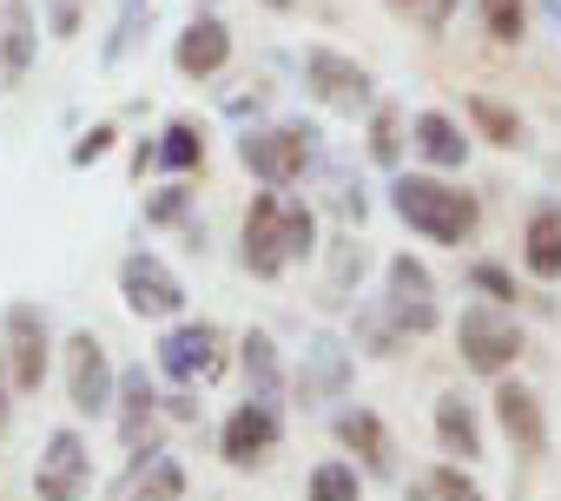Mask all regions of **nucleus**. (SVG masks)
I'll list each match as a JSON object with an SVG mask.
<instances>
[{
    "instance_id": "obj_22",
    "label": "nucleus",
    "mask_w": 561,
    "mask_h": 501,
    "mask_svg": "<svg viewBox=\"0 0 561 501\" xmlns=\"http://www.w3.org/2000/svg\"><path fill=\"white\" fill-rule=\"evenodd\" d=\"M185 494V468H179V455H133V494L126 501H179Z\"/></svg>"
},
{
    "instance_id": "obj_24",
    "label": "nucleus",
    "mask_w": 561,
    "mask_h": 501,
    "mask_svg": "<svg viewBox=\"0 0 561 501\" xmlns=\"http://www.w3.org/2000/svg\"><path fill=\"white\" fill-rule=\"evenodd\" d=\"M159 165L165 172H198L205 165V126L198 119H172L159 132Z\"/></svg>"
},
{
    "instance_id": "obj_3",
    "label": "nucleus",
    "mask_w": 561,
    "mask_h": 501,
    "mask_svg": "<svg viewBox=\"0 0 561 501\" xmlns=\"http://www.w3.org/2000/svg\"><path fill=\"white\" fill-rule=\"evenodd\" d=\"M311 159H318V126H305V119H291V126H257V132L238 139V165L257 185H277V191L298 185L311 172Z\"/></svg>"
},
{
    "instance_id": "obj_31",
    "label": "nucleus",
    "mask_w": 561,
    "mask_h": 501,
    "mask_svg": "<svg viewBox=\"0 0 561 501\" xmlns=\"http://www.w3.org/2000/svg\"><path fill=\"white\" fill-rule=\"evenodd\" d=\"M469 284L489 298V304H515V278L502 265H469Z\"/></svg>"
},
{
    "instance_id": "obj_6",
    "label": "nucleus",
    "mask_w": 561,
    "mask_h": 501,
    "mask_svg": "<svg viewBox=\"0 0 561 501\" xmlns=\"http://www.w3.org/2000/svg\"><path fill=\"white\" fill-rule=\"evenodd\" d=\"M305 86H311V100L318 106H331V113H370L377 106V93H370V73L351 60V54H337V47H311L305 54Z\"/></svg>"
},
{
    "instance_id": "obj_12",
    "label": "nucleus",
    "mask_w": 561,
    "mask_h": 501,
    "mask_svg": "<svg viewBox=\"0 0 561 501\" xmlns=\"http://www.w3.org/2000/svg\"><path fill=\"white\" fill-rule=\"evenodd\" d=\"M87 488H93V455H87L80 429H54L47 455L34 468V494L41 501H87Z\"/></svg>"
},
{
    "instance_id": "obj_34",
    "label": "nucleus",
    "mask_w": 561,
    "mask_h": 501,
    "mask_svg": "<svg viewBox=\"0 0 561 501\" xmlns=\"http://www.w3.org/2000/svg\"><path fill=\"white\" fill-rule=\"evenodd\" d=\"M47 8H54V14H47L54 40H73V34H80V0H47Z\"/></svg>"
},
{
    "instance_id": "obj_13",
    "label": "nucleus",
    "mask_w": 561,
    "mask_h": 501,
    "mask_svg": "<svg viewBox=\"0 0 561 501\" xmlns=\"http://www.w3.org/2000/svg\"><path fill=\"white\" fill-rule=\"evenodd\" d=\"M159 389H152V376H146V363H133V370H119V396H113V422H119V442H126V455H152V435H159Z\"/></svg>"
},
{
    "instance_id": "obj_29",
    "label": "nucleus",
    "mask_w": 561,
    "mask_h": 501,
    "mask_svg": "<svg viewBox=\"0 0 561 501\" xmlns=\"http://www.w3.org/2000/svg\"><path fill=\"white\" fill-rule=\"evenodd\" d=\"M370 159L397 165L403 159V113L397 106H370Z\"/></svg>"
},
{
    "instance_id": "obj_35",
    "label": "nucleus",
    "mask_w": 561,
    "mask_h": 501,
    "mask_svg": "<svg viewBox=\"0 0 561 501\" xmlns=\"http://www.w3.org/2000/svg\"><path fill=\"white\" fill-rule=\"evenodd\" d=\"M449 14H456V0H430V8H423V27H430V34H443V27H449Z\"/></svg>"
},
{
    "instance_id": "obj_38",
    "label": "nucleus",
    "mask_w": 561,
    "mask_h": 501,
    "mask_svg": "<svg viewBox=\"0 0 561 501\" xmlns=\"http://www.w3.org/2000/svg\"><path fill=\"white\" fill-rule=\"evenodd\" d=\"M383 8H397V14H423L430 0H383Z\"/></svg>"
},
{
    "instance_id": "obj_15",
    "label": "nucleus",
    "mask_w": 561,
    "mask_h": 501,
    "mask_svg": "<svg viewBox=\"0 0 561 501\" xmlns=\"http://www.w3.org/2000/svg\"><path fill=\"white\" fill-rule=\"evenodd\" d=\"M344 383H351V350L337 337H311L305 370H298V396L305 403H331V396H344Z\"/></svg>"
},
{
    "instance_id": "obj_18",
    "label": "nucleus",
    "mask_w": 561,
    "mask_h": 501,
    "mask_svg": "<svg viewBox=\"0 0 561 501\" xmlns=\"http://www.w3.org/2000/svg\"><path fill=\"white\" fill-rule=\"evenodd\" d=\"M34 47H41V34H34V8H27V0H0V73H8V86L27 80Z\"/></svg>"
},
{
    "instance_id": "obj_7",
    "label": "nucleus",
    "mask_w": 561,
    "mask_h": 501,
    "mask_svg": "<svg viewBox=\"0 0 561 501\" xmlns=\"http://www.w3.org/2000/svg\"><path fill=\"white\" fill-rule=\"evenodd\" d=\"M159 370L172 383H218L225 376V330L218 324H172L159 337Z\"/></svg>"
},
{
    "instance_id": "obj_20",
    "label": "nucleus",
    "mask_w": 561,
    "mask_h": 501,
    "mask_svg": "<svg viewBox=\"0 0 561 501\" xmlns=\"http://www.w3.org/2000/svg\"><path fill=\"white\" fill-rule=\"evenodd\" d=\"M410 132H416L410 145H416L430 165H443V172H456V165L469 159V139H462V126H456L449 113H416V119H410Z\"/></svg>"
},
{
    "instance_id": "obj_28",
    "label": "nucleus",
    "mask_w": 561,
    "mask_h": 501,
    "mask_svg": "<svg viewBox=\"0 0 561 501\" xmlns=\"http://www.w3.org/2000/svg\"><path fill=\"white\" fill-rule=\"evenodd\" d=\"M482 27H489V40L515 47L528 34V0H482Z\"/></svg>"
},
{
    "instance_id": "obj_10",
    "label": "nucleus",
    "mask_w": 561,
    "mask_h": 501,
    "mask_svg": "<svg viewBox=\"0 0 561 501\" xmlns=\"http://www.w3.org/2000/svg\"><path fill=\"white\" fill-rule=\"evenodd\" d=\"M277 442H285V409H277V403H257V396H244V403L225 416V429H218V455H225L231 468L264 462Z\"/></svg>"
},
{
    "instance_id": "obj_2",
    "label": "nucleus",
    "mask_w": 561,
    "mask_h": 501,
    "mask_svg": "<svg viewBox=\"0 0 561 501\" xmlns=\"http://www.w3.org/2000/svg\"><path fill=\"white\" fill-rule=\"evenodd\" d=\"M390 211L430 244H462L476 231V218H482L476 191H462L449 178H430V172H397L390 178Z\"/></svg>"
},
{
    "instance_id": "obj_32",
    "label": "nucleus",
    "mask_w": 561,
    "mask_h": 501,
    "mask_svg": "<svg viewBox=\"0 0 561 501\" xmlns=\"http://www.w3.org/2000/svg\"><path fill=\"white\" fill-rule=\"evenodd\" d=\"M430 488H436V501H489V494H482V488H476L462 468H449V462L430 475Z\"/></svg>"
},
{
    "instance_id": "obj_11",
    "label": "nucleus",
    "mask_w": 561,
    "mask_h": 501,
    "mask_svg": "<svg viewBox=\"0 0 561 501\" xmlns=\"http://www.w3.org/2000/svg\"><path fill=\"white\" fill-rule=\"evenodd\" d=\"M0 330H8V376H14V389L34 396L47 383V363H54V337H47L41 304H8V324Z\"/></svg>"
},
{
    "instance_id": "obj_1",
    "label": "nucleus",
    "mask_w": 561,
    "mask_h": 501,
    "mask_svg": "<svg viewBox=\"0 0 561 501\" xmlns=\"http://www.w3.org/2000/svg\"><path fill=\"white\" fill-rule=\"evenodd\" d=\"M311 250H318V218L305 198H285L277 185L251 198L244 211V271L251 278H285Z\"/></svg>"
},
{
    "instance_id": "obj_30",
    "label": "nucleus",
    "mask_w": 561,
    "mask_h": 501,
    "mask_svg": "<svg viewBox=\"0 0 561 501\" xmlns=\"http://www.w3.org/2000/svg\"><path fill=\"white\" fill-rule=\"evenodd\" d=\"M357 278H364V244L357 237H337L331 244V298H351Z\"/></svg>"
},
{
    "instance_id": "obj_5",
    "label": "nucleus",
    "mask_w": 561,
    "mask_h": 501,
    "mask_svg": "<svg viewBox=\"0 0 561 501\" xmlns=\"http://www.w3.org/2000/svg\"><path fill=\"white\" fill-rule=\"evenodd\" d=\"M119 298L146 324H172L185 311V284L172 278V265L159 258V250H126L119 258Z\"/></svg>"
},
{
    "instance_id": "obj_9",
    "label": "nucleus",
    "mask_w": 561,
    "mask_h": 501,
    "mask_svg": "<svg viewBox=\"0 0 561 501\" xmlns=\"http://www.w3.org/2000/svg\"><path fill=\"white\" fill-rule=\"evenodd\" d=\"M113 396H119V376L106 363V343L93 330H73L67 337V403L80 416H113Z\"/></svg>"
},
{
    "instance_id": "obj_17",
    "label": "nucleus",
    "mask_w": 561,
    "mask_h": 501,
    "mask_svg": "<svg viewBox=\"0 0 561 501\" xmlns=\"http://www.w3.org/2000/svg\"><path fill=\"white\" fill-rule=\"evenodd\" d=\"M522 265H528V278H541V284L561 278V205H535V211H528Z\"/></svg>"
},
{
    "instance_id": "obj_8",
    "label": "nucleus",
    "mask_w": 561,
    "mask_h": 501,
    "mask_svg": "<svg viewBox=\"0 0 561 501\" xmlns=\"http://www.w3.org/2000/svg\"><path fill=\"white\" fill-rule=\"evenodd\" d=\"M383 311H390V324L397 330H410V337H430L436 324H443V311H436V278L410 258H390V271H383Z\"/></svg>"
},
{
    "instance_id": "obj_4",
    "label": "nucleus",
    "mask_w": 561,
    "mask_h": 501,
    "mask_svg": "<svg viewBox=\"0 0 561 501\" xmlns=\"http://www.w3.org/2000/svg\"><path fill=\"white\" fill-rule=\"evenodd\" d=\"M456 350H462V363H469L476 376H508L515 357H522V330H515V317H502L495 304H469V311L456 317Z\"/></svg>"
},
{
    "instance_id": "obj_14",
    "label": "nucleus",
    "mask_w": 561,
    "mask_h": 501,
    "mask_svg": "<svg viewBox=\"0 0 561 501\" xmlns=\"http://www.w3.org/2000/svg\"><path fill=\"white\" fill-rule=\"evenodd\" d=\"M225 60H231V27H225L218 14H198V21L179 34V47H172V67H179L185 80H211V73H225Z\"/></svg>"
},
{
    "instance_id": "obj_21",
    "label": "nucleus",
    "mask_w": 561,
    "mask_h": 501,
    "mask_svg": "<svg viewBox=\"0 0 561 501\" xmlns=\"http://www.w3.org/2000/svg\"><path fill=\"white\" fill-rule=\"evenodd\" d=\"M436 442H443V455H456V462H476L482 455V422H476V409L449 389V396H436Z\"/></svg>"
},
{
    "instance_id": "obj_39",
    "label": "nucleus",
    "mask_w": 561,
    "mask_h": 501,
    "mask_svg": "<svg viewBox=\"0 0 561 501\" xmlns=\"http://www.w3.org/2000/svg\"><path fill=\"white\" fill-rule=\"evenodd\" d=\"M8 383H14V376L0 370V429H8Z\"/></svg>"
},
{
    "instance_id": "obj_19",
    "label": "nucleus",
    "mask_w": 561,
    "mask_h": 501,
    "mask_svg": "<svg viewBox=\"0 0 561 501\" xmlns=\"http://www.w3.org/2000/svg\"><path fill=\"white\" fill-rule=\"evenodd\" d=\"M238 363H244V383H251L257 403H285V363H277V343L264 330H244Z\"/></svg>"
},
{
    "instance_id": "obj_33",
    "label": "nucleus",
    "mask_w": 561,
    "mask_h": 501,
    "mask_svg": "<svg viewBox=\"0 0 561 501\" xmlns=\"http://www.w3.org/2000/svg\"><path fill=\"white\" fill-rule=\"evenodd\" d=\"M113 139H119V132H113V126H93V132H87V139H80V145H73V152H67V159H73V165H80V172H87V165H100V159H106V152H113Z\"/></svg>"
},
{
    "instance_id": "obj_26",
    "label": "nucleus",
    "mask_w": 561,
    "mask_h": 501,
    "mask_svg": "<svg viewBox=\"0 0 561 501\" xmlns=\"http://www.w3.org/2000/svg\"><path fill=\"white\" fill-rule=\"evenodd\" d=\"M311 501H364V475L331 455V462L311 468Z\"/></svg>"
},
{
    "instance_id": "obj_23",
    "label": "nucleus",
    "mask_w": 561,
    "mask_h": 501,
    "mask_svg": "<svg viewBox=\"0 0 561 501\" xmlns=\"http://www.w3.org/2000/svg\"><path fill=\"white\" fill-rule=\"evenodd\" d=\"M337 442H344V448H357L377 475L390 468V435H383V422H377L370 409H344V416H337Z\"/></svg>"
},
{
    "instance_id": "obj_36",
    "label": "nucleus",
    "mask_w": 561,
    "mask_h": 501,
    "mask_svg": "<svg viewBox=\"0 0 561 501\" xmlns=\"http://www.w3.org/2000/svg\"><path fill=\"white\" fill-rule=\"evenodd\" d=\"M179 211H185V185H172V191L152 205V218H159V224H165V218H179Z\"/></svg>"
},
{
    "instance_id": "obj_16",
    "label": "nucleus",
    "mask_w": 561,
    "mask_h": 501,
    "mask_svg": "<svg viewBox=\"0 0 561 501\" xmlns=\"http://www.w3.org/2000/svg\"><path fill=\"white\" fill-rule=\"evenodd\" d=\"M495 422H502V435H508L522 455H541V442H548V429H541V403H535L522 383H508V376H495Z\"/></svg>"
},
{
    "instance_id": "obj_27",
    "label": "nucleus",
    "mask_w": 561,
    "mask_h": 501,
    "mask_svg": "<svg viewBox=\"0 0 561 501\" xmlns=\"http://www.w3.org/2000/svg\"><path fill=\"white\" fill-rule=\"evenodd\" d=\"M146 8H152V0H119V21H113V34H106V47H100L106 67H119V60L139 47V21H146Z\"/></svg>"
},
{
    "instance_id": "obj_37",
    "label": "nucleus",
    "mask_w": 561,
    "mask_h": 501,
    "mask_svg": "<svg viewBox=\"0 0 561 501\" xmlns=\"http://www.w3.org/2000/svg\"><path fill=\"white\" fill-rule=\"evenodd\" d=\"M165 416H172V422H198V403H192V396H165Z\"/></svg>"
},
{
    "instance_id": "obj_25",
    "label": "nucleus",
    "mask_w": 561,
    "mask_h": 501,
    "mask_svg": "<svg viewBox=\"0 0 561 501\" xmlns=\"http://www.w3.org/2000/svg\"><path fill=\"white\" fill-rule=\"evenodd\" d=\"M462 113H469V126H476L489 145H522V119H515L502 100H489V93H469V100H462Z\"/></svg>"
}]
</instances>
